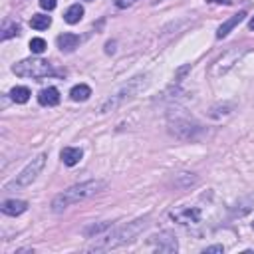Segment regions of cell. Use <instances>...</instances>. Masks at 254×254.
I'll list each match as a JSON object with an SVG mask.
<instances>
[{
    "mask_svg": "<svg viewBox=\"0 0 254 254\" xmlns=\"http://www.w3.org/2000/svg\"><path fill=\"white\" fill-rule=\"evenodd\" d=\"M149 224V216L145 218H137L133 222H127L123 224L121 228L113 230L111 234H105L101 236L97 242H93L91 250H113V248H119V246H125L129 242H133Z\"/></svg>",
    "mask_w": 254,
    "mask_h": 254,
    "instance_id": "6da1fadb",
    "label": "cell"
},
{
    "mask_svg": "<svg viewBox=\"0 0 254 254\" xmlns=\"http://www.w3.org/2000/svg\"><path fill=\"white\" fill-rule=\"evenodd\" d=\"M105 185H107L105 181H85V183L73 185V187H69L67 190H64V192H60L58 196H54L52 208H54L56 212L65 210L67 206H71V204H75V202H81V200H85V198L97 194L99 190L105 189Z\"/></svg>",
    "mask_w": 254,
    "mask_h": 254,
    "instance_id": "7a4b0ae2",
    "label": "cell"
},
{
    "mask_svg": "<svg viewBox=\"0 0 254 254\" xmlns=\"http://www.w3.org/2000/svg\"><path fill=\"white\" fill-rule=\"evenodd\" d=\"M149 83L147 75H135L133 79H129L127 83H123L119 89H115L101 105H99V113H107V111H113L117 107H121L125 101L133 99L141 89H145Z\"/></svg>",
    "mask_w": 254,
    "mask_h": 254,
    "instance_id": "3957f363",
    "label": "cell"
},
{
    "mask_svg": "<svg viewBox=\"0 0 254 254\" xmlns=\"http://www.w3.org/2000/svg\"><path fill=\"white\" fill-rule=\"evenodd\" d=\"M12 71L20 77H32V79H42L48 75H54V67L50 62L42 58H26L18 64L12 65Z\"/></svg>",
    "mask_w": 254,
    "mask_h": 254,
    "instance_id": "277c9868",
    "label": "cell"
},
{
    "mask_svg": "<svg viewBox=\"0 0 254 254\" xmlns=\"http://www.w3.org/2000/svg\"><path fill=\"white\" fill-rule=\"evenodd\" d=\"M46 153H42V155H38L36 159H32L22 171H20V175H16V179L14 181H10L8 185H6V190H12V189H24V187H28V185H32L34 181H36V177L40 175V171L44 169V163H46Z\"/></svg>",
    "mask_w": 254,
    "mask_h": 254,
    "instance_id": "5b68a950",
    "label": "cell"
},
{
    "mask_svg": "<svg viewBox=\"0 0 254 254\" xmlns=\"http://www.w3.org/2000/svg\"><path fill=\"white\" fill-rule=\"evenodd\" d=\"M246 50H230V52H226L220 60H216L214 62V65H212V69H210V75H222V73H226L234 64H238V60L242 58V54H244Z\"/></svg>",
    "mask_w": 254,
    "mask_h": 254,
    "instance_id": "8992f818",
    "label": "cell"
},
{
    "mask_svg": "<svg viewBox=\"0 0 254 254\" xmlns=\"http://www.w3.org/2000/svg\"><path fill=\"white\" fill-rule=\"evenodd\" d=\"M171 218L179 224H196L200 220V210L194 206H185V208H177L171 212Z\"/></svg>",
    "mask_w": 254,
    "mask_h": 254,
    "instance_id": "52a82bcc",
    "label": "cell"
},
{
    "mask_svg": "<svg viewBox=\"0 0 254 254\" xmlns=\"http://www.w3.org/2000/svg\"><path fill=\"white\" fill-rule=\"evenodd\" d=\"M151 244L155 246V250H161V252H175L177 250V240L167 232H163L159 236H153Z\"/></svg>",
    "mask_w": 254,
    "mask_h": 254,
    "instance_id": "ba28073f",
    "label": "cell"
},
{
    "mask_svg": "<svg viewBox=\"0 0 254 254\" xmlns=\"http://www.w3.org/2000/svg\"><path fill=\"white\" fill-rule=\"evenodd\" d=\"M26 208H28V202H26V200H16V198H8V200H4L2 206H0V210H2L4 214H8V216H18V214H22Z\"/></svg>",
    "mask_w": 254,
    "mask_h": 254,
    "instance_id": "9c48e42d",
    "label": "cell"
},
{
    "mask_svg": "<svg viewBox=\"0 0 254 254\" xmlns=\"http://www.w3.org/2000/svg\"><path fill=\"white\" fill-rule=\"evenodd\" d=\"M38 103L44 107H54L60 103V91L56 87H46L38 93Z\"/></svg>",
    "mask_w": 254,
    "mask_h": 254,
    "instance_id": "30bf717a",
    "label": "cell"
},
{
    "mask_svg": "<svg viewBox=\"0 0 254 254\" xmlns=\"http://www.w3.org/2000/svg\"><path fill=\"white\" fill-rule=\"evenodd\" d=\"M244 18H246V12H238V14L230 16V18H228L224 24H220V26H218V30H216V38H224V36H226V34H228V32H230L234 26H238V24H240Z\"/></svg>",
    "mask_w": 254,
    "mask_h": 254,
    "instance_id": "8fae6325",
    "label": "cell"
},
{
    "mask_svg": "<svg viewBox=\"0 0 254 254\" xmlns=\"http://www.w3.org/2000/svg\"><path fill=\"white\" fill-rule=\"evenodd\" d=\"M60 157H62L64 165L73 167V165H77V163H79V159L83 157V153H81V149H79V147H65V149H62Z\"/></svg>",
    "mask_w": 254,
    "mask_h": 254,
    "instance_id": "7c38bea8",
    "label": "cell"
},
{
    "mask_svg": "<svg viewBox=\"0 0 254 254\" xmlns=\"http://www.w3.org/2000/svg\"><path fill=\"white\" fill-rule=\"evenodd\" d=\"M77 44H79V38L75 34H67L65 32V34L58 36V46H60L62 52H71V50L77 48Z\"/></svg>",
    "mask_w": 254,
    "mask_h": 254,
    "instance_id": "4fadbf2b",
    "label": "cell"
},
{
    "mask_svg": "<svg viewBox=\"0 0 254 254\" xmlns=\"http://www.w3.org/2000/svg\"><path fill=\"white\" fill-rule=\"evenodd\" d=\"M81 18H83V6H81V4H71V6L65 10V14H64V20H65L67 24H77Z\"/></svg>",
    "mask_w": 254,
    "mask_h": 254,
    "instance_id": "5bb4252c",
    "label": "cell"
},
{
    "mask_svg": "<svg viewBox=\"0 0 254 254\" xmlns=\"http://www.w3.org/2000/svg\"><path fill=\"white\" fill-rule=\"evenodd\" d=\"M89 95H91V87H89V85H85V83L73 85V87H71V91H69L71 101H85V99H89Z\"/></svg>",
    "mask_w": 254,
    "mask_h": 254,
    "instance_id": "9a60e30c",
    "label": "cell"
},
{
    "mask_svg": "<svg viewBox=\"0 0 254 254\" xmlns=\"http://www.w3.org/2000/svg\"><path fill=\"white\" fill-rule=\"evenodd\" d=\"M10 97H12V101H16V103H26V101L30 99V89L24 87V85H16V87H12Z\"/></svg>",
    "mask_w": 254,
    "mask_h": 254,
    "instance_id": "2e32d148",
    "label": "cell"
},
{
    "mask_svg": "<svg viewBox=\"0 0 254 254\" xmlns=\"http://www.w3.org/2000/svg\"><path fill=\"white\" fill-rule=\"evenodd\" d=\"M50 24H52V18L46 14H34L30 20V26L34 30H46V28H50Z\"/></svg>",
    "mask_w": 254,
    "mask_h": 254,
    "instance_id": "e0dca14e",
    "label": "cell"
},
{
    "mask_svg": "<svg viewBox=\"0 0 254 254\" xmlns=\"http://www.w3.org/2000/svg\"><path fill=\"white\" fill-rule=\"evenodd\" d=\"M20 34V26L16 22H6L4 28H2V40H8V38H14Z\"/></svg>",
    "mask_w": 254,
    "mask_h": 254,
    "instance_id": "ac0fdd59",
    "label": "cell"
},
{
    "mask_svg": "<svg viewBox=\"0 0 254 254\" xmlns=\"http://www.w3.org/2000/svg\"><path fill=\"white\" fill-rule=\"evenodd\" d=\"M30 50H32L34 54H42V52L46 50V40H44V38H32V40H30Z\"/></svg>",
    "mask_w": 254,
    "mask_h": 254,
    "instance_id": "d6986e66",
    "label": "cell"
},
{
    "mask_svg": "<svg viewBox=\"0 0 254 254\" xmlns=\"http://www.w3.org/2000/svg\"><path fill=\"white\" fill-rule=\"evenodd\" d=\"M105 228H109V222H103V224H93V226H89V228H85V230H83V234H85V236H89V238H93L95 234H99V232H103Z\"/></svg>",
    "mask_w": 254,
    "mask_h": 254,
    "instance_id": "ffe728a7",
    "label": "cell"
},
{
    "mask_svg": "<svg viewBox=\"0 0 254 254\" xmlns=\"http://www.w3.org/2000/svg\"><path fill=\"white\" fill-rule=\"evenodd\" d=\"M40 6L44 10H54L56 8V0H40Z\"/></svg>",
    "mask_w": 254,
    "mask_h": 254,
    "instance_id": "44dd1931",
    "label": "cell"
},
{
    "mask_svg": "<svg viewBox=\"0 0 254 254\" xmlns=\"http://www.w3.org/2000/svg\"><path fill=\"white\" fill-rule=\"evenodd\" d=\"M222 250H224V248H222L220 244H216V246H208V248H204L202 252H204V254H210V252H218V254H222Z\"/></svg>",
    "mask_w": 254,
    "mask_h": 254,
    "instance_id": "7402d4cb",
    "label": "cell"
},
{
    "mask_svg": "<svg viewBox=\"0 0 254 254\" xmlns=\"http://www.w3.org/2000/svg\"><path fill=\"white\" fill-rule=\"evenodd\" d=\"M208 4H224V6H228L232 0H206Z\"/></svg>",
    "mask_w": 254,
    "mask_h": 254,
    "instance_id": "603a6c76",
    "label": "cell"
},
{
    "mask_svg": "<svg viewBox=\"0 0 254 254\" xmlns=\"http://www.w3.org/2000/svg\"><path fill=\"white\" fill-rule=\"evenodd\" d=\"M115 4H117L119 8H127V6L131 4V0H115Z\"/></svg>",
    "mask_w": 254,
    "mask_h": 254,
    "instance_id": "cb8c5ba5",
    "label": "cell"
},
{
    "mask_svg": "<svg viewBox=\"0 0 254 254\" xmlns=\"http://www.w3.org/2000/svg\"><path fill=\"white\" fill-rule=\"evenodd\" d=\"M248 28H250V30H254V16L250 18V22H248Z\"/></svg>",
    "mask_w": 254,
    "mask_h": 254,
    "instance_id": "d4e9b609",
    "label": "cell"
},
{
    "mask_svg": "<svg viewBox=\"0 0 254 254\" xmlns=\"http://www.w3.org/2000/svg\"><path fill=\"white\" fill-rule=\"evenodd\" d=\"M252 228H254V222H252Z\"/></svg>",
    "mask_w": 254,
    "mask_h": 254,
    "instance_id": "484cf974",
    "label": "cell"
},
{
    "mask_svg": "<svg viewBox=\"0 0 254 254\" xmlns=\"http://www.w3.org/2000/svg\"><path fill=\"white\" fill-rule=\"evenodd\" d=\"M155 2H161V0H155Z\"/></svg>",
    "mask_w": 254,
    "mask_h": 254,
    "instance_id": "4316f807",
    "label": "cell"
},
{
    "mask_svg": "<svg viewBox=\"0 0 254 254\" xmlns=\"http://www.w3.org/2000/svg\"><path fill=\"white\" fill-rule=\"evenodd\" d=\"M87 2H91V0H87Z\"/></svg>",
    "mask_w": 254,
    "mask_h": 254,
    "instance_id": "83f0119b",
    "label": "cell"
}]
</instances>
